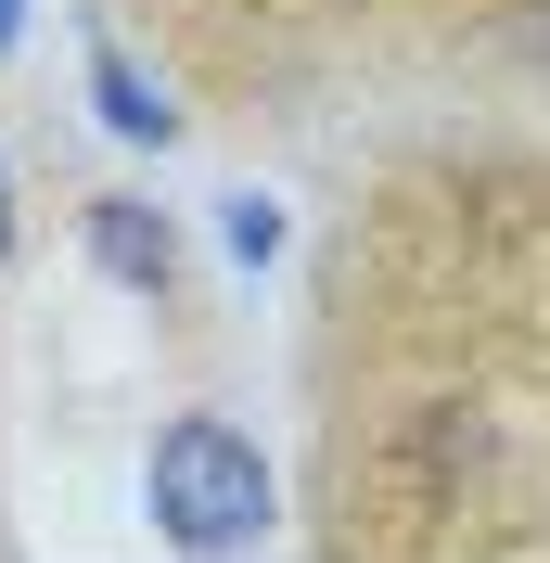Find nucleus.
I'll return each mask as SVG.
<instances>
[{"label": "nucleus", "mask_w": 550, "mask_h": 563, "mask_svg": "<svg viewBox=\"0 0 550 563\" xmlns=\"http://www.w3.org/2000/svg\"><path fill=\"white\" fill-rule=\"evenodd\" d=\"M141 499H154V538L193 563H231L270 538V461H256V435L218 410H179L167 435H154V461H141Z\"/></svg>", "instance_id": "nucleus-1"}, {"label": "nucleus", "mask_w": 550, "mask_h": 563, "mask_svg": "<svg viewBox=\"0 0 550 563\" xmlns=\"http://www.w3.org/2000/svg\"><path fill=\"white\" fill-rule=\"evenodd\" d=\"M90 269H103V282H129V295H167V282H179L167 218L141 206V192H103V206H90Z\"/></svg>", "instance_id": "nucleus-2"}, {"label": "nucleus", "mask_w": 550, "mask_h": 563, "mask_svg": "<svg viewBox=\"0 0 550 563\" xmlns=\"http://www.w3.org/2000/svg\"><path fill=\"white\" fill-rule=\"evenodd\" d=\"M90 115H103L116 141H141V154H167V141H179V103L116 52V38H90Z\"/></svg>", "instance_id": "nucleus-3"}, {"label": "nucleus", "mask_w": 550, "mask_h": 563, "mask_svg": "<svg viewBox=\"0 0 550 563\" xmlns=\"http://www.w3.org/2000/svg\"><path fill=\"white\" fill-rule=\"evenodd\" d=\"M282 231H295V218H282L270 192H231V206H218V244H231V269H270Z\"/></svg>", "instance_id": "nucleus-4"}, {"label": "nucleus", "mask_w": 550, "mask_h": 563, "mask_svg": "<svg viewBox=\"0 0 550 563\" xmlns=\"http://www.w3.org/2000/svg\"><path fill=\"white\" fill-rule=\"evenodd\" d=\"M13 38H26V13H13V0H0V52H13Z\"/></svg>", "instance_id": "nucleus-5"}, {"label": "nucleus", "mask_w": 550, "mask_h": 563, "mask_svg": "<svg viewBox=\"0 0 550 563\" xmlns=\"http://www.w3.org/2000/svg\"><path fill=\"white\" fill-rule=\"evenodd\" d=\"M0 206H13V179H0ZM0 256H13V218H0Z\"/></svg>", "instance_id": "nucleus-6"}]
</instances>
